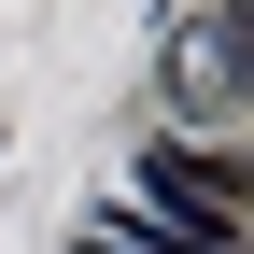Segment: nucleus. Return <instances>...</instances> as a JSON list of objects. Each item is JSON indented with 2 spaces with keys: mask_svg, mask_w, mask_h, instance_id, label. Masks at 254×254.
I'll return each mask as SVG.
<instances>
[{
  "mask_svg": "<svg viewBox=\"0 0 254 254\" xmlns=\"http://www.w3.org/2000/svg\"><path fill=\"white\" fill-rule=\"evenodd\" d=\"M170 99L184 113H240L254 99V0H198L170 28Z\"/></svg>",
  "mask_w": 254,
  "mask_h": 254,
  "instance_id": "1",
  "label": "nucleus"
},
{
  "mask_svg": "<svg viewBox=\"0 0 254 254\" xmlns=\"http://www.w3.org/2000/svg\"><path fill=\"white\" fill-rule=\"evenodd\" d=\"M85 254H141V240H127V226H85Z\"/></svg>",
  "mask_w": 254,
  "mask_h": 254,
  "instance_id": "2",
  "label": "nucleus"
}]
</instances>
